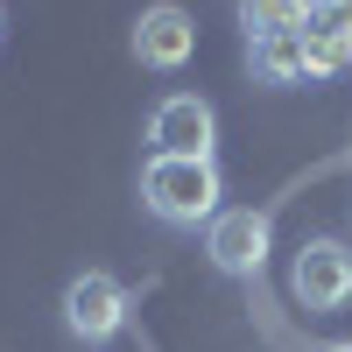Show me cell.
Masks as SVG:
<instances>
[{"label":"cell","mask_w":352,"mask_h":352,"mask_svg":"<svg viewBox=\"0 0 352 352\" xmlns=\"http://www.w3.org/2000/svg\"><path fill=\"white\" fill-rule=\"evenodd\" d=\"M127 289L113 282L106 268H85V275H71V289H64V331L78 338V345H113L127 331Z\"/></svg>","instance_id":"cell-4"},{"label":"cell","mask_w":352,"mask_h":352,"mask_svg":"<svg viewBox=\"0 0 352 352\" xmlns=\"http://www.w3.org/2000/svg\"><path fill=\"white\" fill-rule=\"evenodd\" d=\"M303 56H310V78L352 71V43H331V36H317V28H303Z\"/></svg>","instance_id":"cell-9"},{"label":"cell","mask_w":352,"mask_h":352,"mask_svg":"<svg viewBox=\"0 0 352 352\" xmlns=\"http://www.w3.org/2000/svg\"><path fill=\"white\" fill-rule=\"evenodd\" d=\"M296 8H317V0H296Z\"/></svg>","instance_id":"cell-13"},{"label":"cell","mask_w":352,"mask_h":352,"mask_svg":"<svg viewBox=\"0 0 352 352\" xmlns=\"http://www.w3.org/2000/svg\"><path fill=\"white\" fill-rule=\"evenodd\" d=\"M324 352H352V345H324Z\"/></svg>","instance_id":"cell-12"},{"label":"cell","mask_w":352,"mask_h":352,"mask_svg":"<svg viewBox=\"0 0 352 352\" xmlns=\"http://www.w3.org/2000/svg\"><path fill=\"white\" fill-rule=\"evenodd\" d=\"M289 296L310 317H331L352 303V247L345 240H303L289 261Z\"/></svg>","instance_id":"cell-3"},{"label":"cell","mask_w":352,"mask_h":352,"mask_svg":"<svg viewBox=\"0 0 352 352\" xmlns=\"http://www.w3.org/2000/svg\"><path fill=\"white\" fill-rule=\"evenodd\" d=\"M226 176L212 155H148L141 162V204L162 226H212L226 212Z\"/></svg>","instance_id":"cell-1"},{"label":"cell","mask_w":352,"mask_h":352,"mask_svg":"<svg viewBox=\"0 0 352 352\" xmlns=\"http://www.w3.org/2000/svg\"><path fill=\"white\" fill-rule=\"evenodd\" d=\"M197 56V21L176 8V0H155L134 21V64L141 71H184Z\"/></svg>","instance_id":"cell-6"},{"label":"cell","mask_w":352,"mask_h":352,"mask_svg":"<svg viewBox=\"0 0 352 352\" xmlns=\"http://www.w3.org/2000/svg\"><path fill=\"white\" fill-rule=\"evenodd\" d=\"M240 28H247V43H261V36H303L310 8H296V0H240Z\"/></svg>","instance_id":"cell-8"},{"label":"cell","mask_w":352,"mask_h":352,"mask_svg":"<svg viewBox=\"0 0 352 352\" xmlns=\"http://www.w3.org/2000/svg\"><path fill=\"white\" fill-rule=\"evenodd\" d=\"M212 141H219V113L197 92H169L148 113V155H212Z\"/></svg>","instance_id":"cell-5"},{"label":"cell","mask_w":352,"mask_h":352,"mask_svg":"<svg viewBox=\"0 0 352 352\" xmlns=\"http://www.w3.org/2000/svg\"><path fill=\"white\" fill-rule=\"evenodd\" d=\"M0 36H8V8H0Z\"/></svg>","instance_id":"cell-11"},{"label":"cell","mask_w":352,"mask_h":352,"mask_svg":"<svg viewBox=\"0 0 352 352\" xmlns=\"http://www.w3.org/2000/svg\"><path fill=\"white\" fill-rule=\"evenodd\" d=\"M247 64H254L261 85H303L310 78L303 36H261V43H247Z\"/></svg>","instance_id":"cell-7"},{"label":"cell","mask_w":352,"mask_h":352,"mask_svg":"<svg viewBox=\"0 0 352 352\" xmlns=\"http://www.w3.org/2000/svg\"><path fill=\"white\" fill-rule=\"evenodd\" d=\"M310 28H317V36H331V43H352V0H317V8H310Z\"/></svg>","instance_id":"cell-10"},{"label":"cell","mask_w":352,"mask_h":352,"mask_svg":"<svg viewBox=\"0 0 352 352\" xmlns=\"http://www.w3.org/2000/svg\"><path fill=\"white\" fill-rule=\"evenodd\" d=\"M268 247H275V226H268V212H254V204H226V212L204 226V254H212V268L232 275V282H254L268 268Z\"/></svg>","instance_id":"cell-2"}]
</instances>
